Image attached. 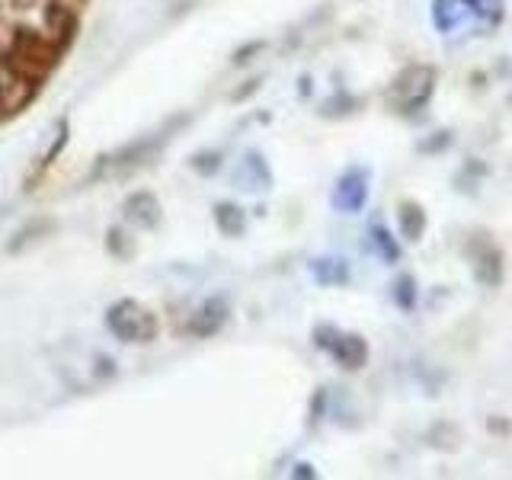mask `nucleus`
<instances>
[{
	"mask_svg": "<svg viewBox=\"0 0 512 480\" xmlns=\"http://www.w3.org/2000/svg\"><path fill=\"white\" fill-rule=\"evenodd\" d=\"M87 0H0V122L23 112L77 39Z\"/></svg>",
	"mask_w": 512,
	"mask_h": 480,
	"instance_id": "nucleus-1",
	"label": "nucleus"
},
{
	"mask_svg": "<svg viewBox=\"0 0 512 480\" xmlns=\"http://www.w3.org/2000/svg\"><path fill=\"white\" fill-rule=\"evenodd\" d=\"M109 327L116 330L122 340L128 343H141V340H151V336L157 333L154 320L148 311H141L135 301H122L116 304V308L109 311Z\"/></svg>",
	"mask_w": 512,
	"mask_h": 480,
	"instance_id": "nucleus-2",
	"label": "nucleus"
}]
</instances>
